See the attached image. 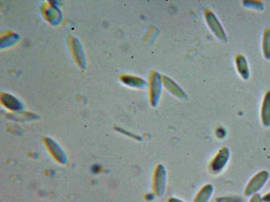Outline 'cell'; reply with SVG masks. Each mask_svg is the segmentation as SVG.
Returning <instances> with one entry per match:
<instances>
[{
	"label": "cell",
	"instance_id": "cell-1",
	"mask_svg": "<svg viewBox=\"0 0 270 202\" xmlns=\"http://www.w3.org/2000/svg\"><path fill=\"white\" fill-rule=\"evenodd\" d=\"M268 176V173L266 171H262L255 174L247 184L244 195L246 197H250L257 193L265 185Z\"/></svg>",
	"mask_w": 270,
	"mask_h": 202
},
{
	"label": "cell",
	"instance_id": "cell-2",
	"mask_svg": "<svg viewBox=\"0 0 270 202\" xmlns=\"http://www.w3.org/2000/svg\"><path fill=\"white\" fill-rule=\"evenodd\" d=\"M166 184V173L164 166L160 165L157 167L154 177L153 190L157 196L163 195Z\"/></svg>",
	"mask_w": 270,
	"mask_h": 202
},
{
	"label": "cell",
	"instance_id": "cell-3",
	"mask_svg": "<svg viewBox=\"0 0 270 202\" xmlns=\"http://www.w3.org/2000/svg\"><path fill=\"white\" fill-rule=\"evenodd\" d=\"M230 158V152L228 148H223L213 159L211 165V170L213 173L221 172L228 163Z\"/></svg>",
	"mask_w": 270,
	"mask_h": 202
},
{
	"label": "cell",
	"instance_id": "cell-4",
	"mask_svg": "<svg viewBox=\"0 0 270 202\" xmlns=\"http://www.w3.org/2000/svg\"><path fill=\"white\" fill-rule=\"evenodd\" d=\"M235 64L236 70L243 79L248 80L250 73L248 63L244 56L241 54L236 55L235 58Z\"/></svg>",
	"mask_w": 270,
	"mask_h": 202
},
{
	"label": "cell",
	"instance_id": "cell-5",
	"mask_svg": "<svg viewBox=\"0 0 270 202\" xmlns=\"http://www.w3.org/2000/svg\"><path fill=\"white\" fill-rule=\"evenodd\" d=\"M261 118L263 125L266 127H270V91L266 92L263 97Z\"/></svg>",
	"mask_w": 270,
	"mask_h": 202
},
{
	"label": "cell",
	"instance_id": "cell-6",
	"mask_svg": "<svg viewBox=\"0 0 270 202\" xmlns=\"http://www.w3.org/2000/svg\"><path fill=\"white\" fill-rule=\"evenodd\" d=\"M213 190L214 188L212 185H206L200 189L193 202H209L212 196Z\"/></svg>",
	"mask_w": 270,
	"mask_h": 202
},
{
	"label": "cell",
	"instance_id": "cell-7",
	"mask_svg": "<svg viewBox=\"0 0 270 202\" xmlns=\"http://www.w3.org/2000/svg\"><path fill=\"white\" fill-rule=\"evenodd\" d=\"M262 43L264 57L266 60H270V28L264 30Z\"/></svg>",
	"mask_w": 270,
	"mask_h": 202
},
{
	"label": "cell",
	"instance_id": "cell-8",
	"mask_svg": "<svg viewBox=\"0 0 270 202\" xmlns=\"http://www.w3.org/2000/svg\"><path fill=\"white\" fill-rule=\"evenodd\" d=\"M243 4L247 8L253 9L261 10L263 8V4L261 2L258 1H244Z\"/></svg>",
	"mask_w": 270,
	"mask_h": 202
},
{
	"label": "cell",
	"instance_id": "cell-9",
	"mask_svg": "<svg viewBox=\"0 0 270 202\" xmlns=\"http://www.w3.org/2000/svg\"><path fill=\"white\" fill-rule=\"evenodd\" d=\"M250 202H263L260 194L256 193L253 195L250 199Z\"/></svg>",
	"mask_w": 270,
	"mask_h": 202
},
{
	"label": "cell",
	"instance_id": "cell-10",
	"mask_svg": "<svg viewBox=\"0 0 270 202\" xmlns=\"http://www.w3.org/2000/svg\"><path fill=\"white\" fill-rule=\"evenodd\" d=\"M262 198L263 202H270V192L264 195Z\"/></svg>",
	"mask_w": 270,
	"mask_h": 202
},
{
	"label": "cell",
	"instance_id": "cell-11",
	"mask_svg": "<svg viewBox=\"0 0 270 202\" xmlns=\"http://www.w3.org/2000/svg\"><path fill=\"white\" fill-rule=\"evenodd\" d=\"M168 202H185V201L176 197H171L170 199H168Z\"/></svg>",
	"mask_w": 270,
	"mask_h": 202
}]
</instances>
